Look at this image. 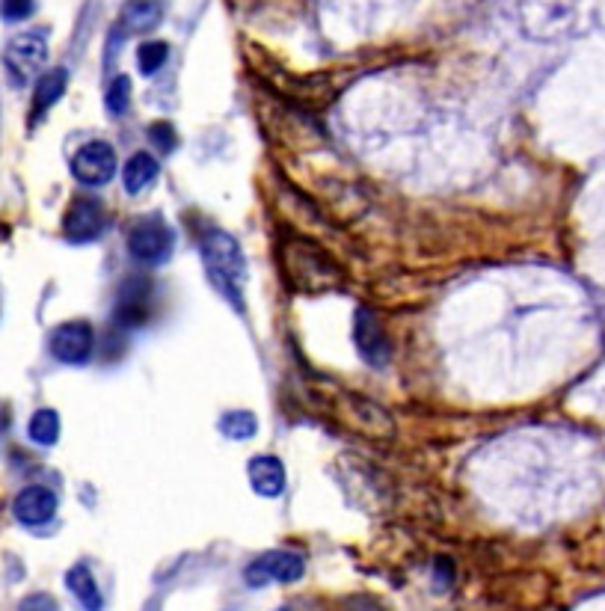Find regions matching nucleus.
Wrapping results in <instances>:
<instances>
[{
    "instance_id": "nucleus-1",
    "label": "nucleus",
    "mask_w": 605,
    "mask_h": 611,
    "mask_svg": "<svg viewBox=\"0 0 605 611\" xmlns=\"http://www.w3.org/2000/svg\"><path fill=\"white\" fill-rule=\"evenodd\" d=\"M279 262H282L285 279L300 294H324V291H333L345 282V273L339 264L333 262V256L300 235L282 238Z\"/></svg>"
},
{
    "instance_id": "nucleus-2",
    "label": "nucleus",
    "mask_w": 605,
    "mask_h": 611,
    "mask_svg": "<svg viewBox=\"0 0 605 611\" xmlns=\"http://www.w3.org/2000/svg\"><path fill=\"white\" fill-rule=\"evenodd\" d=\"M202 262L208 282L217 288V294L232 303L238 312H244V291H247V259L235 235L223 229H208L202 238Z\"/></svg>"
},
{
    "instance_id": "nucleus-3",
    "label": "nucleus",
    "mask_w": 605,
    "mask_h": 611,
    "mask_svg": "<svg viewBox=\"0 0 605 611\" xmlns=\"http://www.w3.org/2000/svg\"><path fill=\"white\" fill-rule=\"evenodd\" d=\"M175 250V232L173 226L161 217H143L131 226L128 232V253L131 259L143 267H161L164 262H170Z\"/></svg>"
},
{
    "instance_id": "nucleus-4",
    "label": "nucleus",
    "mask_w": 605,
    "mask_h": 611,
    "mask_svg": "<svg viewBox=\"0 0 605 611\" xmlns=\"http://www.w3.org/2000/svg\"><path fill=\"white\" fill-rule=\"evenodd\" d=\"M306 573V561L297 552L288 549H273L264 552L256 561H250V567L244 570V582L250 588H264V585H288L297 582Z\"/></svg>"
},
{
    "instance_id": "nucleus-5",
    "label": "nucleus",
    "mask_w": 605,
    "mask_h": 611,
    "mask_svg": "<svg viewBox=\"0 0 605 611\" xmlns=\"http://www.w3.org/2000/svg\"><path fill=\"white\" fill-rule=\"evenodd\" d=\"M155 309V285L146 276H128L116 291L113 321L119 327H143Z\"/></svg>"
},
{
    "instance_id": "nucleus-6",
    "label": "nucleus",
    "mask_w": 605,
    "mask_h": 611,
    "mask_svg": "<svg viewBox=\"0 0 605 611\" xmlns=\"http://www.w3.org/2000/svg\"><path fill=\"white\" fill-rule=\"evenodd\" d=\"M6 69L15 84H27L48 60V42L42 33H18L6 45Z\"/></svg>"
},
{
    "instance_id": "nucleus-7",
    "label": "nucleus",
    "mask_w": 605,
    "mask_h": 611,
    "mask_svg": "<svg viewBox=\"0 0 605 611\" xmlns=\"http://www.w3.org/2000/svg\"><path fill=\"white\" fill-rule=\"evenodd\" d=\"M104 226H107V214H104V205L95 196H78L69 205L66 217H63V235L72 244H92V241H98Z\"/></svg>"
},
{
    "instance_id": "nucleus-8",
    "label": "nucleus",
    "mask_w": 605,
    "mask_h": 611,
    "mask_svg": "<svg viewBox=\"0 0 605 611\" xmlns=\"http://www.w3.org/2000/svg\"><path fill=\"white\" fill-rule=\"evenodd\" d=\"M113 173H116V152L104 140L84 143L72 155V175L87 187H104L113 178Z\"/></svg>"
},
{
    "instance_id": "nucleus-9",
    "label": "nucleus",
    "mask_w": 605,
    "mask_h": 611,
    "mask_svg": "<svg viewBox=\"0 0 605 611\" xmlns=\"http://www.w3.org/2000/svg\"><path fill=\"white\" fill-rule=\"evenodd\" d=\"M95 350V330L89 321H66L51 333V353L63 365H87Z\"/></svg>"
},
{
    "instance_id": "nucleus-10",
    "label": "nucleus",
    "mask_w": 605,
    "mask_h": 611,
    "mask_svg": "<svg viewBox=\"0 0 605 611\" xmlns=\"http://www.w3.org/2000/svg\"><path fill=\"white\" fill-rule=\"evenodd\" d=\"M353 345L368 365L383 368L392 356V342L380 324V318L368 309H359L353 318Z\"/></svg>"
},
{
    "instance_id": "nucleus-11",
    "label": "nucleus",
    "mask_w": 605,
    "mask_h": 611,
    "mask_svg": "<svg viewBox=\"0 0 605 611\" xmlns=\"http://www.w3.org/2000/svg\"><path fill=\"white\" fill-rule=\"evenodd\" d=\"M12 514L15 520L27 528H36V525H48L57 514V496L54 490L42 487V484H30L24 487L15 502H12Z\"/></svg>"
},
{
    "instance_id": "nucleus-12",
    "label": "nucleus",
    "mask_w": 605,
    "mask_h": 611,
    "mask_svg": "<svg viewBox=\"0 0 605 611\" xmlns=\"http://www.w3.org/2000/svg\"><path fill=\"white\" fill-rule=\"evenodd\" d=\"M247 475H250V484L253 490L264 496V499H276L285 493V463L273 454H259L250 460L247 466Z\"/></svg>"
},
{
    "instance_id": "nucleus-13",
    "label": "nucleus",
    "mask_w": 605,
    "mask_h": 611,
    "mask_svg": "<svg viewBox=\"0 0 605 611\" xmlns=\"http://www.w3.org/2000/svg\"><path fill=\"white\" fill-rule=\"evenodd\" d=\"M161 18H164L161 0H128L119 24L125 33H149L161 24Z\"/></svg>"
},
{
    "instance_id": "nucleus-14",
    "label": "nucleus",
    "mask_w": 605,
    "mask_h": 611,
    "mask_svg": "<svg viewBox=\"0 0 605 611\" xmlns=\"http://www.w3.org/2000/svg\"><path fill=\"white\" fill-rule=\"evenodd\" d=\"M66 588L72 591V597L78 600V606L84 611H104V597H101L98 582H95L87 564H75L66 573Z\"/></svg>"
},
{
    "instance_id": "nucleus-15",
    "label": "nucleus",
    "mask_w": 605,
    "mask_h": 611,
    "mask_svg": "<svg viewBox=\"0 0 605 611\" xmlns=\"http://www.w3.org/2000/svg\"><path fill=\"white\" fill-rule=\"evenodd\" d=\"M158 178V161L149 152H137L125 161L122 170V184L131 196H140L143 190H149Z\"/></svg>"
},
{
    "instance_id": "nucleus-16",
    "label": "nucleus",
    "mask_w": 605,
    "mask_h": 611,
    "mask_svg": "<svg viewBox=\"0 0 605 611\" xmlns=\"http://www.w3.org/2000/svg\"><path fill=\"white\" fill-rule=\"evenodd\" d=\"M66 84H69V72L66 69H51L39 78L36 84V95H33V110L36 113H45L48 107H54L63 92H66Z\"/></svg>"
},
{
    "instance_id": "nucleus-17",
    "label": "nucleus",
    "mask_w": 605,
    "mask_h": 611,
    "mask_svg": "<svg viewBox=\"0 0 605 611\" xmlns=\"http://www.w3.org/2000/svg\"><path fill=\"white\" fill-rule=\"evenodd\" d=\"M27 434H30V439L36 442V445H54L57 439H60V416L51 410V407H42V410H36L33 413V419H30V425H27Z\"/></svg>"
},
{
    "instance_id": "nucleus-18",
    "label": "nucleus",
    "mask_w": 605,
    "mask_h": 611,
    "mask_svg": "<svg viewBox=\"0 0 605 611\" xmlns=\"http://www.w3.org/2000/svg\"><path fill=\"white\" fill-rule=\"evenodd\" d=\"M167 57H170V45L161 42V39H152V42H143L137 48V69L140 75H155L167 66Z\"/></svg>"
},
{
    "instance_id": "nucleus-19",
    "label": "nucleus",
    "mask_w": 605,
    "mask_h": 611,
    "mask_svg": "<svg viewBox=\"0 0 605 611\" xmlns=\"http://www.w3.org/2000/svg\"><path fill=\"white\" fill-rule=\"evenodd\" d=\"M220 431L229 439H250L259 431V419L250 410H229L220 419Z\"/></svg>"
},
{
    "instance_id": "nucleus-20",
    "label": "nucleus",
    "mask_w": 605,
    "mask_h": 611,
    "mask_svg": "<svg viewBox=\"0 0 605 611\" xmlns=\"http://www.w3.org/2000/svg\"><path fill=\"white\" fill-rule=\"evenodd\" d=\"M131 107V78L119 75L107 89V113L110 116H125Z\"/></svg>"
},
{
    "instance_id": "nucleus-21",
    "label": "nucleus",
    "mask_w": 605,
    "mask_h": 611,
    "mask_svg": "<svg viewBox=\"0 0 605 611\" xmlns=\"http://www.w3.org/2000/svg\"><path fill=\"white\" fill-rule=\"evenodd\" d=\"M149 140H152L161 152H173L175 146H178V134H175V128L170 122H155V125L149 128Z\"/></svg>"
},
{
    "instance_id": "nucleus-22",
    "label": "nucleus",
    "mask_w": 605,
    "mask_h": 611,
    "mask_svg": "<svg viewBox=\"0 0 605 611\" xmlns=\"http://www.w3.org/2000/svg\"><path fill=\"white\" fill-rule=\"evenodd\" d=\"M36 9V0H0V15L6 21H24Z\"/></svg>"
},
{
    "instance_id": "nucleus-23",
    "label": "nucleus",
    "mask_w": 605,
    "mask_h": 611,
    "mask_svg": "<svg viewBox=\"0 0 605 611\" xmlns=\"http://www.w3.org/2000/svg\"><path fill=\"white\" fill-rule=\"evenodd\" d=\"M18 611H60L51 594H30L18 603Z\"/></svg>"
},
{
    "instance_id": "nucleus-24",
    "label": "nucleus",
    "mask_w": 605,
    "mask_h": 611,
    "mask_svg": "<svg viewBox=\"0 0 605 611\" xmlns=\"http://www.w3.org/2000/svg\"><path fill=\"white\" fill-rule=\"evenodd\" d=\"M279 611H288V609H279Z\"/></svg>"
}]
</instances>
